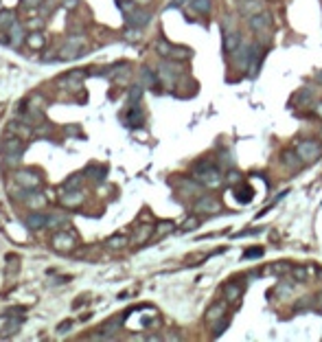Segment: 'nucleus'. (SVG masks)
I'll return each instance as SVG.
<instances>
[{
	"mask_svg": "<svg viewBox=\"0 0 322 342\" xmlns=\"http://www.w3.org/2000/svg\"><path fill=\"white\" fill-rule=\"evenodd\" d=\"M191 175L204 186H219L221 182H224V173H221V169L217 167V165H213L210 161H197L191 169Z\"/></svg>",
	"mask_w": 322,
	"mask_h": 342,
	"instance_id": "1",
	"label": "nucleus"
},
{
	"mask_svg": "<svg viewBox=\"0 0 322 342\" xmlns=\"http://www.w3.org/2000/svg\"><path fill=\"white\" fill-rule=\"evenodd\" d=\"M83 48H86V37L83 35H70L66 44L57 51V62H73V59L81 57Z\"/></svg>",
	"mask_w": 322,
	"mask_h": 342,
	"instance_id": "2",
	"label": "nucleus"
},
{
	"mask_svg": "<svg viewBox=\"0 0 322 342\" xmlns=\"http://www.w3.org/2000/svg\"><path fill=\"white\" fill-rule=\"evenodd\" d=\"M24 141L20 136H4L2 139V156H4V163L7 165H18L22 154H24Z\"/></svg>",
	"mask_w": 322,
	"mask_h": 342,
	"instance_id": "3",
	"label": "nucleus"
},
{
	"mask_svg": "<svg viewBox=\"0 0 322 342\" xmlns=\"http://www.w3.org/2000/svg\"><path fill=\"white\" fill-rule=\"evenodd\" d=\"M156 51H158L160 57L173 59V62H184V59L191 57V48L177 46V44H171V42H166V40H158L156 42Z\"/></svg>",
	"mask_w": 322,
	"mask_h": 342,
	"instance_id": "4",
	"label": "nucleus"
},
{
	"mask_svg": "<svg viewBox=\"0 0 322 342\" xmlns=\"http://www.w3.org/2000/svg\"><path fill=\"white\" fill-rule=\"evenodd\" d=\"M257 57H259V48L254 46V44L241 42L239 46H237L235 51H232V62L239 64L241 68H250V66H254Z\"/></svg>",
	"mask_w": 322,
	"mask_h": 342,
	"instance_id": "5",
	"label": "nucleus"
},
{
	"mask_svg": "<svg viewBox=\"0 0 322 342\" xmlns=\"http://www.w3.org/2000/svg\"><path fill=\"white\" fill-rule=\"evenodd\" d=\"M296 154L305 165H312L322 156V145L318 141H301L296 145Z\"/></svg>",
	"mask_w": 322,
	"mask_h": 342,
	"instance_id": "6",
	"label": "nucleus"
},
{
	"mask_svg": "<svg viewBox=\"0 0 322 342\" xmlns=\"http://www.w3.org/2000/svg\"><path fill=\"white\" fill-rule=\"evenodd\" d=\"M250 29L254 33H259L261 40H270V31H272V15L270 13H259L250 18Z\"/></svg>",
	"mask_w": 322,
	"mask_h": 342,
	"instance_id": "7",
	"label": "nucleus"
},
{
	"mask_svg": "<svg viewBox=\"0 0 322 342\" xmlns=\"http://www.w3.org/2000/svg\"><path fill=\"white\" fill-rule=\"evenodd\" d=\"M51 246H53V250L64 252V255H66V252H73L77 248V239H75V235L66 233V230H59V233L53 235Z\"/></svg>",
	"mask_w": 322,
	"mask_h": 342,
	"instance_id": "8",
	"label": "nucleus"
},
{
	"mask_svg": "<svg viewBox=\"0 0 322 342\" xmlns=\"http://www.w3.org/2000/svg\"><path fill=\"white\" fill-rule=\"evenodd\" d=\"M292 106L301 108V110H309L312 106H316V90L314 88H309V86L296 90L294 92V97H292Z\"/></svg>",
	"mask_w": 322,
	"mask_h": 342,
	"instance_id": "9",
	"label": "nucleus"
},
{
	"mask_svg": "<svg viewBox=\"0 0 322 342\" xmlns=\"http://www.w3.org/2000/svg\"><path fill=\"white\" fill-rule=\"evenodd\" d=\"M13 180L18 182L20 186H24V189H31V191H35L37 186L42 184L40 173H35V171H31V169H20V171H15Z\"/></svg>",
	"mask_w": 322,
	"mask_h": 342,
	"instance_id": "10",
	"label": "nucleus"
},
{
	"mask_svg": "<svg viewBox=\"0 0 322 342\" xmlns=\"http://www.w3.org/2000/svg\"><path fill=\"white\" fill-rule=\"evenodd\" d=\"M86 77H88V70H70V73H66L62 77V84L66 90L77 92L83 88V79H86Z\"/></svg>",
	"mask_w": 322,
	"mask_h": 342,
	"instance_id": "11",
	"label": "nucleus"
},
{
	"mask_svg": "<svg viewBox=\"0 0 322 342\" xmlns=\"http://www.w3.org/2000/svg\"><path fill=\"white\" fill-rule=\"evenodd\" d=\"M237 9H239L241 15H246V18L250 20L252 15L263 13L265 4H263V0H239V2H237Z\"/></svg>",
	"mask_w": 322,
	"mask_h": 342,
	"instance_id": "12",
	"label": "nucleus"
},
{
	"mask_svg": "<svg viewBox=\"0 0 322 342\" xmlns=\"http://www.w3.org/2000/svg\"><path fill=\"white\" fill-rule=\"evenodd\" d=\"M193 211H195L197 215H215L219 211V202L215 200L213 195H204V197H199V200L195 202Z\"/></svg>",
	"mask_w": 322,
	"mask_h": 342,
	"instance_id": "13",
	"label": "nucleus"
},
{
	"mask_svg": "<svg viewBox=\"0 0 322 342\" xmlns=\"http://www.w3.org/2000/svg\"><path fill=\"white\" fill-rule=\"evenodd\" d=\"M24 29H26V26L22 24V22H13V24H11L9 29H7V33H9V35H7V37H9V44H11L13 48H20L22 44L26 42V33H24Z\"/></svg>",
	"mask_w": 322,
	"mask_h": 342,
	"instance_id": "14",
	"label": "nucleus"
},
{
	"mask_svg": "<svg viewBox=\"0 0 322 342\" xmlns=\"http://www.w3.org/2000/svg\"><path fill=\"white\" fill-rule=\"evenodd\" d=\"M123 121H125L127 128H143V123H145V112H143L138 106H130Z\"/></svg>",
	"mask_w": 322,
	"mask_h": 342,
	"instance_id": "15",
	"label": "nucleus"
},
{
	"mask_svg": "<svg viewBox=\"0 0 322 342\" xmlns=\"http://www.w3.org/2000/svg\"><path fill=\"white\" fill-rule=\"evenodd\" d=\"M125 20H127V26H136V29H143V26L147 24L149 20H152V15L147 13V11H143V9H134V11H130V13H125Z\"/></svg>",
	"mask_w": 322,
	"mask_h": 342,
	"instance_id": "16",
	"label": "nucleus"
},
{
	"mask_svg": "<svg viewBox=\"0 0 322 342\" xmlns=\"http://www.w3.org/2000/svg\"><path fill=\"white\" fill-rule=\"evenodd\" d=\"M241 44V37H239V33H237L235 26H230L228 24H224V51L226 53H232L237 46Z\"/></svg>",
	"mask_w": 322,
	"mask_h": 342,
	"instance_id": "17",
	"label": "nucleus"
},
{
	"mask_svg": "<svg viewBox=\"0 0 322 342\" xmlns=\"http://www.w3.org/2000/svg\"><path fill=\"white\" fill-rule=\"evenodd\" d=\"M26 46L31 48V51H44V46H46V37H44L42 31H31L26 33Z\"/></svg>",
	"mask_w": 322,
	"mask_h": 342,
	"instance_id": "18",
	"label": "nucleus"
},
{
	"mask_svg": "<svg viewBox=\"0 0 322 342\" xmlns=\"http://www.w3.org/2000/svg\"><path fill=\"white\" fill-rule=\"evenodd\" d=\"M70 226V219L66 217L64 213H51L48 215V224L46 228H53V230H66Z\"/></svg>",
	"mask_w": 322,
	"mask_h": 342,
	"instance_id": "19",
	"label": "nucleus"
},
{
	"mask_svg": "<svg viewBox=\"0 0 322 342\" xmlns=\"http://www.w3.org/2000/svg\"><path fill=\"white\" fill-rule=\"evenodd\" d=\"M226 316V303H215V305H210L208 307V312H206V316H204V318H206V323H210V325H213V323H217L219 321V318H224Z\"/></svg>",
	"mask_w": 322,
	"mask_h": 342,
	"instance_id": "20",
	"label": "nucleus"
},
{
	"mask_svg": "<svg viewBox=\"0 0 322 342\" xmlns=\"http://www.w3.org/2000/svg\"><path fill=\"white\" fill-rule=\"evenodd\" d=\"M20 327H22V318H15L13 321V316H9L7 323H4V327H2V332H0V338H11V336H15L20 332Z\"/></svg>",
	"mask_w": 322,
	"mask_h": 342,
	"instance_id": "21",
	"label": "nucleus"
},
{
	"mask_svg": "<svg viewBox=\"0 0 322 342\" xmlns=\"http://www.w3.org/2000/svg\"><path fill=\"white\" fill-rule=\"evenodd\" d=\"M46 224H48V215H44V213H31L29 217H26V226H29L31 230L46 228Z\"/></svg>",
	"mask_w": 322,
	"mask_h": 342,
	"instance_id": "22",
	"label": "nucleus"
},
{
	"mask_svg": "<svg viewBox=\"0 0 322 342\" xmlns=\"http://www.w3.org/2000/svg\"><path fill=\"white\" fill-rule=\"evenodd\" d=\"M241 292H243V285L237 283V281H230V283L224 285V296H226V301H230V303L232 301H239Z\"/></svg>",
	"mask_w": 322,
	"mask_h": 342,
	"instance_id": "23",
	"label": "nucleus"
},
{
	"mask_svg": "<svg viewBox=\"0 0 322 342\" xmlns=\"http://www.w3.org/2000/svg\"><path fill=\"white\" fill-rule=\"evenodd\" d=\"M83 178L86 173H73L64 180V191H81V184H83Z\"/></svg>",
	"mask_w": 322,
	"mask_h": 342,
	"instance_id": "24",
	"label": "nucleus"
},
{
	"mask_svg": "<svg viewBox=\"0 0 322 342\" xmlns=\"http://www.w3.org/2000/svg\"><path fill=\"white\" fill-rule=\"evenodd\" d=\"M86 175H90L94 182H103L105 175H108V167H101V165H88V169L83 171Z\"/></svg>",
	"mask_w": 322,
	"mask_h": 342,
	"instance_id": "25",
	"label": "nucleus"
},
{
	"mask_svg": "<svg viewBox=\"0 0 322 342\" xmlns=\"http://www.w3.org/2000/svg\"><path fill=\"white\" fill-rule=\"evenodd\" d=\"M158 77L164 81V86H173L175 84V77H177V68H171V66H160Z\"/></svg>",
	"mask_w": 322,
	"mask_h": 342,
	"instance_id": "26",
	"label": "nucleus"
},
{
	"mask_svg": "<svg viewBox=\"0 0 322 342\" xmlns=\"http://www.w3.org/2000/svg\"><path fill=\"white\" fill-rule=\"evenodd\" d=\"M143 92H145V86H143V84H134L130 88V92H127V103H130V106H138V103H141V99H143Z\"/></svg>",
	"mask_w": 322,
	"mask_h": 342,
	"instance_id": "27",
	"label": "nucleus"
},
{
	"mask_svg": "<svg viewBox=\"0 0 322 342\" xmlns=\"http://www.w3.org/2000/svg\"><path fill=\"white\" fill-rule=\"evenodd\" d=\"M141 79H143V86H145V88H154V86L158 84L160 77H158L156 73H154V70L149 68V66H143V70H141Z\"/></svg>",
	"mask_w": 322,
	"mask_h": 342,
	"instance_id": "28",
	"label": "nucleus"
},
{
	"mask_svg": "<svg viewBox=\"0 0 322 342\" xmlns=\"http://www.w3.org/2000/svg\"><path fill=\"white\" fill-rule=\"evenodd\" d=\"M154 228H156V226H149V224L138 226V230L134 235V241H136V244H145L149 237H154Z\"/></svg>",
	"mask_w": 322,
	"mask_h": 342,
	"instance_id": "29",
	"label": "nucleus"
},
{
	"mask_svg": "<svg viewBox=\"0 0 322 342\" xmlns=\"http://www.w3.org/2000/svg\"><path fill=\"white\" fill-rule=\"evenodd\" d=\"M20 270V259L15 255H7V270H4V277L7 279H13Z\"/></svg>",
	"mask_w": 322,
	"mask_h": 342,
	"instance_id": "30",
	"label": "nucleus"
},
{
	"mask_svg": "<svg viewBox=\"0 0 322 342\" xmlns=\"http://www.w3.org/2000/svg\"><path fill=\"white\" fill-rule=\"evenodd\" d=\"M235 197H237V202H241V204H248V202H252V197H254V193H252V186H248V184H241L239 189L235 191Z\"/></svg>",
	"mask_w": 322,
	"mask_h": 342,
	"instance_id": "31",
	"label": "nucleus"
},
{
	"mask_svg": "<svg viewBox=\"0 0 322 342\" xmlns=\"http://www.w3.org/2000/svg\"><path fill=\"white\" fill-rule=\"evenodd\" d=\"M13 22H18V18H15L13 11H9V9L0 11V31H7Z\"/></svg>",
	"mask_w": 322,
	"mask_h": 342,
	"instance_id": "32",
	"label": "nucleus"
},
{
	"mask_svg": "<svg viewBox=\"0 0 322 342\" xmlns=\"http://www.w3.org/2000/svg\"><path fill=\"white\" fill-rule=\"evenodd\" d=\"M281 158H283V163H285L287 167H292V169H296V167H301V165H305L296 152H283Z\"/></svg>",
	"mask_w": 322,
	"mask_h": 342,
	"instance_id": "33",
	"label": "nucleus"
},
{
	"mask_svg": "<svg viewBox=\"0 0 322 342\" xmlns=\"http://www.w3.org/2000/svg\"><path fill=\"white\" fill-rule=\"evenodd\" d=\"M44 22H46V15H29V20L24 22V26L29 31H42V26H44Z\"/></svg>",
	"mask_w": 322,
	"mask_h": 342,
	"instance_id": "34",
	"label": "nucleus"
},
{
	"mask_svg": "<svg viewBox=\"0 0 322 342\" xmlns=\"http://www.w3.org/2000/svg\"><path fill=\"white\" fill-rule=\"evenodd\" d=\"M83 202V193L81 191H66L64 193V204L66 206H75V204Z\"/></svg>",
	"mask_w": 322,
	"mask_h": 342,
	"instance_id": "35",
	"label": "nucleus"
},
{
	"mask_svg": "<svg viewBox=\"0 0 322 342\" xmlns=\"http://www.w3.org/2000/svg\"><path fill=\"white\" fill-rule=\"evenodd\" d=\"M173 222H160L156 228H154V237L156 239H160V237H164V235H169V233H173Z\"/></svg>",
	"mask_w": 322,
	"mask_h": 342,
	"instance_id": "36",
	"label": "nucleus"
},
{
	"mask_svg": "<svg viewBox=\"0 0 322 342\" xmlns=\"http://www.w3.org/2000/svg\"><path fill=\"white\" fill-rule=\"evenodd\" d=\"M228 325H230V318L228 316H224V318H219L217 323H213V338H219L221 334L228 329Z\"/></svg>",
	"mask_w": 322,
	"mask_h": 342,
	"instance_id": "37",
	"label": "nucleus"
},
{
	"mask_svg": "<svg viewBox=\"0 0 322 342\" xmlns=\"http://www.w3.org/2000/svg\"><path fill=\"white\" fill-rule=\"evenodd\" d=\"M210 7H213L210 0H191V9L197 11V13H208Z\"/></svg>",
	"mask_w": 322,
	"mask_h": 342,
	"instance_id": "38",
	"label": "nucleus"
},
{
	"mask_svg": "<svg viewBox=\"0 0 322 342\" xmlns=\"http://www.w3.org/2000/svg\"><path fill=\"white\" fill-rule=\"evenodd\" d=\"M180 189H184V193H195L199 191V182L193 178V180H180Z\"/></svg>",
	"mask_w": 322,
	"mask_h": 342,
	"instance_id": "39",
	"label": "nucleus"
},
{
	"mask_svg": "<svg viewBox=\"0 0 322 342\" xmlns=\"http://www.w3.org/2000/svg\"><path fill=\"white\" fill-rule=\"evenodd\" d=\"M125 244H127V237L125 235H114V237H110V239H108L110 248H123Z\"/></svg>",
	"mask_w": 322,
	"mask_h": 342,
	"instance_id": "40",
	"label": "nucleus"
},
{
	"mask_svg": "<svg viewBox=\"0 0 322 342\" xmlns=\"http://www.w3.org/2000/svg\"><path fill=\"white\" fill-rule=\"evenodd\" d=\"M125 40L127 42L141 40V29H136V26H127V29H125Z\"/></svg>",
	"mask_w": 322,
	"mask_h": 342,
	"instance_id": "41",
	"label": "nucleus"
},
{
	"mask_svg": "<svg viewBox=\"0 0 322 342\" xmlns=\"http://www.w3.org/2000/svg\"><path fill=\"white\" fill-rule=\"evenodd\" d=\"M263 248H248L246 252H243V261H248V259H259V257H263Z\"/></svg>",
	"mask_w": 322,
	"mask_h": 342,
	"instance_id": "42",
	"label": "nucleus"
},
{
	"mask_svg": "<svg viewBox=\"0 0 322 342\" xmlns=\"http://www.w3.org/2000/svg\"><path fill=\"white\" fill-rule=\"evenodd\" d=\"M199 226V219L197 217H188L184 224H182V230H184V233H188V230H195Z\"/></svg>",
	"mask_w": 322,
	"mask_h": 342,
	"instance_id": "43",
	"label": "nucleus"
},
{
	"mask_svg": "<svg viewBox=\"0 0 322 342\" xmlns=\"http://www.w3.org/2000/svg\"><path fill=\"white\" fill-rule=\"evenodd\" d=\"M42 2L44 0H20V7L22 9H37V7H42Z\"/></svg>",
	"mask_w": 322,
	"mask_h": 342,
	"instance_id": "44",
	"label": "nucleus"
},
{
	"mask_svg": "<svg viewBox=\"0 0 322 342\" xmlns=\"http://www.w3.org/2000/svg\"><path fill=\"white\" fill-rule=\"evenodd\" d=\"M20 312H26V307H9V310L2 314V318H9V316H20Z\"/></svg>",
	"mask_w": 322,
	"mask_h": 342,
	"instance_id": "45",
	"label": "nucleus"
},
{
	"mask_svg": "<svg viewBox=\"0 0 322 342\" xmlns=\"http://www.w3.org/2000/svg\"><path fill=\"white\" fill-rule=\"evenodd\" d=\"M70 327H73V321H64V323H59L57 334H66V332H70Z\"/></svg>",
	"mask_w": 322,
	"mask_h": 342,
	"instance_id": "46",
	"label": "nucleus"
},
{
	"mask_svg": "<svg viewBox=\"0 0 322 342\" xmlns=\"http://www.w3.org/2000/svg\"><path fill=\"white\" fill-rule=\"evenodd\" d=\"M294 274H296L298 281H305V279H307V270H305V268H294Z\"/></svg>",
	"mask_w": 322,
	"mask_h": 342,
	"instance_id": "47",
	"label": "nucleus"
},
{
	"mask_svg": "<svg viewBox=\"0 0 322 342\" xmlns=\"http://www.w3.org/2000/svg\"><path fill=\"white\" fill-rule=\"evenodd\" d=\"M261 233V228H246V230H241V233H237L235 237H246V235H259Z\"/></svg>",
	"mask_w": 322,
	"mask_h": 342,
	"instance_id": "48",
	"label": "nucleus"
},
{
	"mask_svg": "<svg viewBox=\"0 0 322 342\" xmlns=\"http://www.w3.org/2000/svg\"><path fill=\"white\" fill-rule=\"evenodd\" d=\"M272 270H274V272H287V270H290V266H287V263H279V266H274Z\"/></svg>",
	"mask_w": 322,
	"mask_h": 342,
	"instance_id": "49",
	"label": "nucleus"
},
{
	"mask_svg": "<svg viewBox=\"0 0 322 342\" xmlns=\"http://www.w3.org/2000/svg\"><path fill=\"white\" fill-rule=\"evenodd\" d=\"M164 340H182V336L180 334H166Z\"/></svg>",
	"mask_w": 322,
	"mask_h": 342,
	"instance_id": "50",
	"label": "nucleus"
},
{
	"mask_svg": "<svg viewBox=\"0 0 322 342\" xmlns=\"http://www.w3.org/2000/svg\"><path fill=\"white\" fill-rule=\"evenodd\" d=\"M184 2H191V0H173V2H171L169 7H182Z\"/></svg>",
	"mask_w": 322,
	"mask_h": 342,
	"instance_id": "51",
	"label": "nucleus"
},
{
	"mask_svg": "<svg viewBox=\"0 0 322 342\" xmlns=\"http://www.w3.org/2000/svg\"><path fill=\"white\" fill-rule=\"evenodd\" d=\"M228 180H230V182H237V180H239V173H237V171H230V173H228Z\"/></svg>",
	"mask_w": 322,
	"mask_h": 342,
	"instance_id": "52",
	"label": "nucleus"
},
{
	"mask_svg": "<svg viewBox=\"0 0 322 342\" xmlns=\"http://www.w3.org/2000/svg\"><path fill=\"white\" fill-rule=\"evenodd\" d=\"M316 114H318V117L322 119V101H320V103H316Z\"/></svg>",
	"mask_w": 322,
	"mask_h": 342,
	"instance_id": "53",
	"label": "nucleus"
},
{
	"mask_svg": "<svg viewBox=\"0 0 322 342\" xmlns=\"http://www.w3.org/2000/svg\"><path fill=\"white\" fill-rule=\"evenodd\" d=\"M221 161H224V163H232V161H235V158H232V161H230V154H224V156H221Z\"/></svg>",
	"mask_w": 322,
	"mask_h": 342,
	"instance_id": "54",
	"label": "nucleus"
},
{
	"mask_svg": "<svg viewBox=\"0 0 322 342\" xmlns=\"http://www.w3.org/2000/svg\"><path fill=\"white\" fill-rule=\"evenodd\" d=\"M136 4H147V2H152V0H134Z\"/></svg>",
	"mask_w": 322,
	"mask_h": 342,
	"instance_id": "55",
	"label": "nucleus"
},
{
	"mask_svg": "<svg viewBox=\"0 0 322 342\" xmlns=\"http://www.w3.org/2000/svg\"><path fill=\"white\" fill-rule=\"evenodd\" d=\"M316 79H318V84L322 86V70H320V73H318V75H316Z\"/></svg>",
	"mask_w": 322,
	"mask_h": 342,
	"instance_id": "56",
	"label": "nucleus"
},
{
	"mask_svg": "<svg viewBox=\"0 0 322 342\" xmlns=\"http://www.w3.org/2000/svg\"><path fill=\"white\" fill-rule=\"evenodd\" d=\"M77 4V0H68V7H75Z\"/></svg>",
	"mask_w": 322,
	"mask_h": 342,
	"instance_id": "57",
	"label": "nucleus"
},
{
	"mask_svg": "<svg viewBox=\"0 0 322 342\" xmlns=\"http://www.w3.org/2000/svg\"><path fill=\"white\" fill-rule=\"evenodd\" d=\"M318 305H320V310H322V294L318 296Z\"/></svg>",
	"mask_w": 322,
	"mask_h": 342,
	"instance_id": "58",
	"label": "nucleus"
},
{
	"mask_svg": "<svg viewBox=\"0 0 322 342\" xmlns=\"http://www.w3.org/2000/svg\"><path fill=\"white\" fill-rule=\"evenodd\" d=\"M320 136H322V132H320Z\"/></svg>",
	"mask_w": 322,
	"mask_h": 342,
	"instance_id": "59",
	"label": "nucleus"
}]
</instances>
